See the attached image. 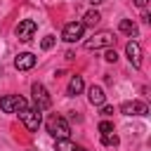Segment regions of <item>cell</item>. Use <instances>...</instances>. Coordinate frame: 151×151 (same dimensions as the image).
Returning a JSON list of instances; mask_svg holds the SVG:
<instances>
[{"instance_id": "obj_15", "label": "cell", "mask_w": 151, "mask_h": 151, "mask_svg": "<svg viewBox=\"0 0 151 151\" xmlns=\"http://www.w3.org/2000/svg\"><path fill=\"white\" fill-rule=\"evenodd\" d=\"M99 21H101V14H99L97 9H90V12L83 17V21H80V24H83V26H92V28H94Z\"/></svg>"}, {"instance_id": "obj_16", "label": "cell", "mask_w": 151, "mask_h": 151, "mask_svg": "<svg viewBox=\"0 0 151 151\" xmlns=\"http://www.w3.org/2000/svg\"><path fill=\"white\" fill-rule=\"evenodd\" d=\"M118 134H116V130L113 132H106V134H101V144L104 146H118Z\"/></svg>"}, {"instance_id": "obj_17", "label": "cell", "mask_w": 151, "mask_h": 151, "mask_svg": "<svg viewBox=\"0 0 151 151\" xmlns=\"http://www.w3.org/2000/svg\"><path fill=\"white\" fill-rule=\"evenodd\" d=\"M54 42H57V38H54V35H45V38L40 40V47H42V50H52V47H54Z\"/></svg>"}, {"instance_id": "obj_4", "label": "cell", "mask_w": 151, "mask_h": 151, "mask_svg": "<svg viewBox=\"0 0 151 151\" xmlns=\"http://www.w3.org/2000/svg\"><path fill=\"white\" fill-rule=\"evenodd\" d=\"M31 94H33V104H35L38 111H45V109L52 106V97L47 94V90H45L42 83H33L31 85Z\"/></svg>"}, {"instance_id": "obj_12", "label": "cell", "mask_w": 151, "mask_h": 151, "mask_svg": "<svg viewBox=\"0 0 151 151\" xmlns=\"http://www.w3.org/2000/svg\"><path fill=\"white\" fill-rule=\"evenodd\" d=\"M83 87H85V83H83V76H73V78L68 80L66 94H68V97H78V94L83 92Z\"/></svg>"}, {"instance_id": "obj_8", "label": "cell", "mask_w": 151, "mask_h": 151, "mask_svg": "<svg viewBox=\"0 0 151 151\" xmlns=\"http://www.w3.org/2000/svg\"><path fill=\"white\" fill-rule=\"evenodd\" d=\"M120 113L123 116H146L149 106L144 101H125V104H120Z\"/></svg>"}, {"instance_id": "obj_20", "label": "cell", "mask_w": 151, "mask_h": 151, "mask_svg": "<svg viewBox=\"0 0 151 151\" xmlns=\"http://www.w3.org/2000/svg\"><path fill=\"white\" fill-rule=\"evenodd\" d=\"M101 116H113V106H101Z\"/></svg>"}, {"instance_id": "obj_18", "label": "cell", "mask_w": 151, "mask_h": 151, "mask_svg": "<svg viewBox=\"0 0 151 151\" xmlns=\"http://www.w3.org/2000/svg\"><path fill=\"white\" fill-rule=\"evenodd\" d=\"M99 132H101V134L113 132V123H111V120H101V123H99Z\"/></svg>"}, {"instance_id": "obj_1", "label": "cell", "mask_w": 151, "mask_h": 151, "mask_svg": "<svg viewBox=\"0 0 151 151\" xmlns=\"http://www.w3.org/2000/svg\"><path fill=\"white\" fill-rule=\"evenodd\" d=\"M45 127H47V132H50L54 139H68V134H71V127H68L66 118H64V116H57V113L47 118Z\"/></svg>"}, {"instance_id": "obj_11", "label": "cell", "mask_w": 151, "mask_h": 151, "mask_svg": "<svg viewBox=\"0 0 151 151\" xmlns=\"http://www.w3.org/2000/svg\"><path fill=\"white\" fill-rule=\"evenodd\" d=\"M87 99H90L92 106H104V101H106L104 87H101V85H92V87L87 90Z\"/></svg>"}, {"instance_id": "obj_7", "label": "cell", "mask_w": 151, "mask_h": 151, "mask_svg": "<svg viewBox=\"0 0 151 151\" xmlns=\"http://www.w3.org/2000/svg\"><path fill=\"white\" fill-rule=\"evenodd\" d=\"M83 31H85V26H83L80 21H71V24H66V26H64L61 38H64L66 42H76V40H80V38H83Z\"/></svg>"}, {"instance_id": "obj_19", "label": "cell", "mask_w": 151, "mask_h": 151, "mask_svg": "<svg viewBox=\"0 0 151 151\" xmlns=\"http://www.w3.org/2000/svg\"><path fill=\"white\" fill-rule=\"evenodd\" d=\"M104 59H106V61H111V64H116V59H118V54H116V50H106V54H104Z\"/></svg>"}, {"instance_id": "obj_13", "label": "cell", "mask_w": 151, "mask_h": 151, "mask_svg": "<svg viewBox=\"0 0 151 151\" xmlns=\"http://www.w3.org/2000/svg\"><path fill=\"white\" fill-rule=\"evenodd\" d=\"M54 151H87V149H85V146H80V144H73L71 139H57Z\"/></svg>"}, {"instance_id": "obj_10", "label": "cell", "mask_w": 151, "mask_h": 151, "mask_svg": "<svg viewBox=\"0 0 151 151\" xmlns=\"http://www.w3.org/2000/svg\"><path fill=\"white\" fill-rule=\"evenodd\" d=\"M35 54H31V52H21V54H17V59H14V66L19 68V71H31L33 66H35Z\"/></svg>"}, {"instance_id": "obj_5", "label": "cell", "mask_w": 151, "mask_h": 151, "mask_svg": "<svg viewBox=\"0 0 151 151\" xmlns=\"http://www.w3.org/2000/svg\"><path fill=\"white\" fill-rule=\"evenodd\" d=\"M113 42H116V38L111 31H99L90 40H85V50H101V47H111Z\"/></svg>"}, {"instance_id": "obj_22", "label": "cell", "mask_w": 151, "mask_h": 151, "mask_svg": "<svg viewBox=\"0 0 151 151\" xmlns=\"http://www.w3.org/2000/svg\"><path fill=\"white\" fill-rule=\"evenodd\" d=\"M90 2H92V5H101L104 0H90Z\"/></svg>"}, {"instance_id": "obj_3", "label": "cell", "mask_w": 151, "mask_h": 151, "mask_svg": "<svg viewBox=\"0 0 151 151\" xmlns=\"http://www.w3.org/2000/svg\"><path fill=\"white\" fill-rule=\"evenodd\" d=\"M26 106H28V101L21 94H5V97H0V109L5 113H19Z\"/></svg>"}, {"instance_id": "obj_9", "label": "cell", "mask_w": 151, "mask_h": 151, "mask_svg": "<svg viewBox=\"0 0 151 151\" xmlns=\"http://www.w3.org/2000/svg\"><path fill=\"white\" fill-rule=\"evenodd\" d=\"M125 54H127V59H130V64H132L134 68L142 66V47H139L137 40H130V42L125 45Z\"/></svg>"}, {"instance_id": "obj_21", "label": "cell", "mask_w": 151, "mask_h": 151, "mask_svg": "<svg viewBox=\"0 0 151 151\" xmlns=\"http://www.w3.org/2000/svg\"><path fill=\"white\" fill-rule=\"evenodd\" d=\"M132 2H134L137 7H146V2H149V0H132Z\"/></svg>"}, {"instance_id": "obj_6", "label": "cell", "mask_w": 151, "mask_h": 151, "mask_svg": "<svg viewBox=\"0 0 151 151\" xmlns=\"http://www.w3.org/2000/svg\"><path fill=\"white\" fill-rule=\"evenodd\" d=\"M35 31H38V24L33 21V19H24V21H19L17 24V38L21 40V42H28V40H33V35H35Z\"/></svg>"}, {"instance_id": "obj_14", "label": "cell", "mask_w": 151, "mask_h": 151, "mask_svg": "<svg viewBox=\"0 0 151 151\" xmlns=\"http://www.w3.org/2000/svg\"><path fill=\"white\" fill-rule=\"evenodd\" d=\"M118 28H120V33H125V35H130V38H137V35H139L137 24H134V21H130V19H123V21L118 24Z\"/></svg>"}, {"instance_id": "obj_2", "label": "cell", "mask_w": 151, "mask_h": 151, "mask_svg": "<svg viewBox=\"0 0 151 151\" xmlns=\"http://www.w3.org/2000/svg\"><path fill=\"white\" fill-rule=\"evenodd\" d=\"M19 118H21V123L26 125L28 132H35V130L40 127V123H42V111H38L35 106H26L24 111H19Z\"/></svg>"}]
</instances>
